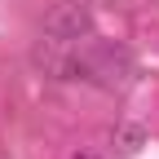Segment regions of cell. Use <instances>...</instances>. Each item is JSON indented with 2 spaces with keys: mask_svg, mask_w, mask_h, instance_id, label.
Masks as SVG:
<instances>
[{
  "mask_svg": "<svg viewBox=\"0 0 159 159\" xmlns=\"http://www.w3.org/2000/svg\"><path fill=\"white\" fill-rule=\"evenodd\" d=\"M93 31V13L84 0H66V5H57L49 18H44V35L53 44H75V40H84Z\"/></svg>",
  "mask_w": 159,
  "mask_h": 159,
  "instance_id": "1",
  "label": "cell"
},
{
  "mask_svg": "<svg viewBox=\"0 0 159 159\" xmlns=\"http://www.w3.org/2000/svg\"><path fill=\"white\" fill-rule=\"evenodd\" d=\"M137 142H142V128H128L124 133V150H137Z\"/></svg>",
  "mask_w": 159,
  "mask_h": 159,
  "instance_id": "2",
  "label": "cell"
}]
</instances>
